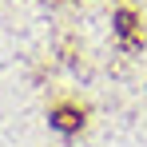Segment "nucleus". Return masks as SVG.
<instances>
[{"mask_svg":"<svg viewBox=\"0 0 147 147\" xmlns=\"http://www.w3.org/2000/svg\"><path fill=\"white\" fill-rule=\"evenodd\" d=\"M52 123H56L60 131H80L84 115H80V107H72V103H60V107L52 111Z\"/></svg>","mask_w":147,"mask_h":147,"instance_id":"1","label":"nucleus"}]
</instances>
